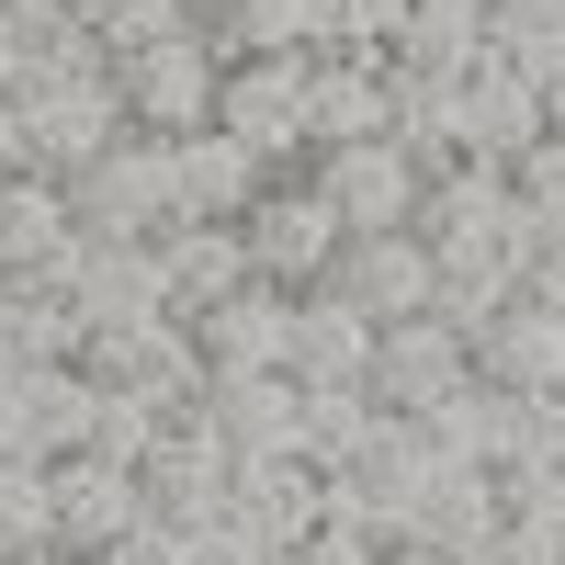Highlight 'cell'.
Instances as JSON below:
<instances>
[{"instance_id": "obj_8", "label": "cell", "mask_w": 565, "mask_h": 565, "mask_svg": "<svg viewBox=\"0 0 565 565\" xmlns=\"http://www.w3.org/2000/svg\"><path fill=\"white\" fill-rule=\"evenodd\" d=\"M114 103H125V136H204L215 125V57H204V34H170V45H148V57H125Z\"/></svg>"}, {"instance_id": "obj_7", "label": "cell", "mask_w": 565, "mask_h": 565, "mask_svg": "<svg viewBox=\"0 0 565 565\" xmlns=\"http://www.w3.org/2000/svg\"><path fill=\"white\" fill-rule=\"evenodd\" d=\"M306 193L328 204L340 238H385V226L418 215V170L385 148V136H362V148H317V159H306Z\"/></svg>"}, {"instance_id": "obj_36", "label": "cell", "mask_w": 565, "mask_h": 565, "mask_svg": "<svg viewBox=\"0 0 565 565\" xmlns=\"http://www.w3.org/2000/svg\"><path fill=\"white\" fill-rule=\"evenodd\" d=\"M90 565H193V532H170V521H148V509H136V521L90 554Z\"/></svg>"}, {"instance_id": "obj_6", "label": "cell", "mask_w": 565, "mask_h": 565, "mask_svg": "<svg viewBox=\"0 0 565 565\" xmlns=\"http://www.w3.org/2000/svg\"><path fill=\"white\" fill-rule=\"evenodd\" d=\"M476 385V351L452 340L441 317H396V328H373V362H362V396L385 407V418H430L441 396Z\"/></svg>"}, {"instance_id": "obj_32", "label": "cell", "mask_w": 565, "mask_h": 565, "mask_svg": "<svg viewBox=\"0 0 565 565\" xmlns=\"http://www.w3.org/2000/svg\"><path fill=\"white\" fill-rule=\"evenodd\" d=\"M79 441H90V373L34 362V452H79Z\"/></svg>"}, {"instance_id": "obj_28", "label": "cell", "mask_w": 565, "mask_h": 565, "mask_svg": "<svg viewBox=\"0 0 565 565\" xmlns=\"http://www.w3.org/2000/svg\"><path fill=\"white\" fill-rule=\"evenodd\" d=\"M373 418H385V407H373L362 385H295V452L317 463V476H340V463L362 452Z\"/></svg>"}, {"instance_id": "obj_35", "label": "cell", "mask_w": 565, "mask_h": 565, "mask_svg": "<svg viewBox=\"0 0 565 565\" xmlns=\"http://www.w3.org/2000/svg\"><path fill=\"white\" fill-rule=\"evenodd\" d=\"M148 430H159V418L136 407V396L90 385V441H79V452H103V463H125V476H136V452H148Z\"/></svg>"}, {"instance_id": "obj_13", "label": "cell", "mask_w": 565, "mask_h": 565, "mask_svg": "<svg viewBox=\"0 0 565 565\" xmlns=\"http://www.w3.org/2000/svg\"><path fill=\"white\" fill-rule=\"evenodd\" d=\"M385 114H396V68L385 57H306V159L385 136Z\"/></svg>"}, {"instance_id": "obj_34", "label": "cell", "mask_w": 565, "mask_h": 565, "mask_svg": "<svg viewBox=\"0 0 565 565\" xmlns=\"http://www.w3.org/2000/svg\"><path fill=\"white\" fill-rule=\"evenodd\" d=\"M509 193H521L543 226H565V125H543L521 159H509Z\"/></svg>"}, {"instance_id": "obj_41", "label": "cell", "mask_w": 565, "mask_h": 565, "mask_svg": "<svg viewBox=\"0 0 565 565\" xmlns=\"http://www.w3.org/2000/svg\"><path fill=\"white\" fill-rule=\"evenodd\" d=\"M0 170H23V125H12V90H0Z\"/></svg>"}, {"instance_id": "obj_25", "label": "cell", "mask_w": 565, "mask_h": 565, "mask_svg": "<svg viewBox=\"0 0 565 565\" xmlns=\"http://www.w3.org/2000/svg\"><path fill=\"white\" fill-rule=\"evenodd\" d=\"M487 57V12H463V0H407V23H396V45H385V68L396 79H463Z\"/></svg>"}, {"instance_id": "obj_43", "label": "cell", "mask_w": 565, "mask_h": 565, "mask_svg": "<svg viewBox=\"0 0 565 565\" xmlns=\"http://www.w3.org/2000/svg\"><path fill=\"white\" fill-rule=\"evenodd\" d=\"M0 362H12V282H0Z\"/></svg>"}, {"instance_id": "obj_19", "label": "cell", "mask_w": 565, "mask_h": 565, "mask_svg": "<svg viewBox=\"0 0 565 565\" xmlns=\"http://www.w3.org/2000/svg\"><path fill=\"white\" fill-rule=\"evenodd\" d=\"M373 362V317H351L340 295H295V317H282V385H362Z\"/></svg>"}, {"instance_id": "obj_39", "label": "cell", "mask_w": 565, "mask_h": 565, "mask_svg": "<svg viewBox=\"0 0 565 565\" xmlns=\"http://www.w3.org/2000/svg\"><path fill=\"white\" fill-rule=\"evenodd\" d=\"M271 565H373V543L362 532H306V543H282Z\"/></svg>"}, {"instance_id": "obj_27", "label": "cell", "mask_w": 565, "mask_h": 565, "mask_svg": "<svg viewBox=\"0 0 565 565\" xmlns=\"http://www.w3.org/2000/svg\"><path fill=\"white\" fill-rule=\"evenodd\" d=\"M68 249V181L45 170H0V282H23Z\"/></svg>"}, {"instance_id": "obj_1", "label": "cell", "mask_w": 565, "mask_h": 565, "mask_svg": "<svg viewBox=\"0 0 565 565\" xmlns=\"http://www.w3.org/2000/svg\"><path fill=\"white\" fill-rule=\"evenodd\" d=\"M12 125H23V170H45V181H79L90 159L125 136V103H114V68H34V57H12Z\"/></svg>"}, {"instance_id": "obj_4", "label": "cell", "mask_w": 565, "mask_h": 565, "mask_svg": "<svg viewBox=\"0 0 565 565\" xmlns=\"http://www.w3.org/2000/svg\"><path fill=\"white\" fill-rule=\"evenodd\" d=\"M215 136H238L271 181L306 170V57H238V68H215Z\"/></svg>"}, {"instance_id": "obj_5", "label": "cell", "mask_w": 565, "mask_h": 565, "mask_svg": "<svg viewBox=\"0 0 565 565\" xmlns=\"http://www.w3.org/2000/svg\"><path fill=\"white\" fill-rule=\"evenodd\" d=\"M238 249H249V282H271V295H317L328 260H340V226H328V204L282 170V181H260V204L238 215Z\"/></svg>"}, {"instance_id": "obj_30", "label": "cell", "mask_w": 565, "mask_h": 565, "mask_svg": "<svg viewBox=\"0 0 565 565\" xmlns=\"http://www.w3.org/2000/svg\"><path fill=\"white\" fill-rule=\"evenodd\" d=\"M521 295H509V260H430V317L452 328V340H476L487 317H509Z\"/></svg>"}, {"instance_id": "obj_16", "label": "cell", "mask_w": 565, "mask_h": 565, "mask_svg": "<svg viewBox=\"0 0 565 565\" xmlns=\"http://www.w3.org/2000/svg\"><path fill=\"white\" fill-rule=\"evenodd\" d=\"M260 159L238 148V136H170V204H181V226H238L249 204H260Z\"/></svg>"}, {"instance_id": "obj_10", "label": "cell", "mask_w": 565, "mask_h": 565, "mask_svg": "<svg viewBox=\"0 0 565 565\" xmlns=\"http://www.w3.org/2000/svg\"><path fill=\"white\" fill-rule=\"evenodd\" d=\"M136 509L170 521V532H193V521L226 509V452H215V430H204V407L148 430V452H136Z\"/></svg>"}, {"instance_id": "obj_3", "label": "cell", "mask_w": 565, "mask_h": 565, "mask_svg": "<svg viewBox=\"0 0 565 565\" xmlns=\"http://www.w3.org/2000/svg\"><path fill=\"white\" fill-rule=\"evenodd\" d=\"M79 373H90V385H114V396H136L148 418H193V407H204V362H193V328H181V317L90 328Z\"/></svg>"}, {"instance_id": "obj_44", "label": "cell", "mask_w": 565, "mask_h": 565, "mask_svg": "<svg viewBox=\"0 0 565 565\" xmlns=\"http://www.w3.org/2000/svg\"><path fill=\"white\" fill-rule=\"evenodd\" d=\"M543 407H554V430H565V385H554V396H543Z\"/></svg>"}, {"instance_id": "obj_42", "label": "cell", "mask_w": 565, "mask_h": 565, "mask_svg": "<svg viewBox=\"0 0 565 565\" xmlns=\"http://www.w3.org/2000/svg\"><path fill=\"white\" fill-rule=\"evenodd\" d=\"M498 12H521V23H565V0H498Z\"/></svg>"}, {"instance_id": "obj_45", "label": "cell", "mask_w": 565, "mask_h": 565, "mask_svg": "<svg viewBox=\"0 0 565 565\" xmlns=\"http://www.w3.org/2000/svg\"><path fill=\"white\" fill-rule=\"evenodd\" d=\"M12 565H68V554H12Z\"/></svg>"}, {"instance_id": "obj_12", "label": "cell", "mask_w": 565, "mask_h": 565, "mask_svg": "<svg viewBox=\"0 0 565 565\" xmlns=\"http://www.w3.org/2000/svg\"><path fill=\"white\" fill-rule=\"evenodd\" d=\"M328 295H340L351 317H373V328L430 317V249H418L407 226H385V238H340V260H328Z\"/></svg>"}, {"instance_id": "obj_38", "label": "cell", "mask_w": 565, "mask_h": 565, "mask_svg": "<svg viewBox=\"0 0 565 565\" xmlns=\"http://www.w3.org/2000/svg\"><path fill=\"white\" fill-rule=\"evenodd\" d=\"M476 565H565V532H554V521H498V543H487Z\"/></svg>"}, {"instance_id": "obj_49", "label": "cell", "mask_w": 565, "mask_h": 565, "mask_svg": "<svg viewBox=\"0 0 565 565\" xmlns=\"http://www.w3.org/2000/svg\"><path fill=\"white\" fill-rule=\"evenodd\" d=\"M554 125H565V114H554Z\"/></svg>"}, {"instance_id": "obj_46", "label": "cell", "mask_w": 565, "mask_h": 565, "mask_svg": "<svg viewBox=\"0 0 565 565\" xmlns=\"http://www.w3.org/2000/svg\"><path fill=\"white\" fill-rule=\"evenodd\" d=\"M463 12H498V0H463Z\"/></svg>"}, {"instance_id": "obj_29", "label": "cell", "mask_w": 565, "mask_h": 565, "mask_svg": "<svg viewBox=\"0 0 565 565\" xmlns=\"http://www.w3.org/2000/svg\"><path fill=\"white\" fill-rule=\"evenodd\" d=\"M79 34H90L103 68H125V57H148V45H170V34H193V12H181V0H79Z\"/></svg>"}, {"instance_id": "obj_40", "label": "cell", "mask_w": 565, "mask_h": 565, "mask_svg": "<svg viewBox=\"0 0 565 565\" xmlns=\"http://www.w3.org/2000/svg\"><path fill=\"white\" fill-rule=\"evenodd\" d=\"M373 565H452V554H430V543H373Z\"/></svg>"}, {"instance_id": "obj_14", "label": "cell", "mask_w": 565, "mask_h": 565, "mask_svg": "<svg viewBox=\"0 0 565 565\" xmlns=\"http://www.w3.org/2000/svg\"><path fill=\"white\" fill-rule=\"evenodd\" d=\"M45 498H57V554L68 565H90V554L136 521V476L103 463V452H45Z\"/></svg>"}, {"instance_id": "obj_23", "label": "cell", "mask_w": 565, "mask_h": 565, "mask_svg": "<svg viewBox=\"0 0 565 565\" xmlns=\"http://www.w3.org/2000/svg\"><path fill=\"white\" fill-rule=\"evenodd\" d=\"M204 430L226 463H260V452H295V385L282 373H238V385H204Z\"/></svg>"}, {"instance_id": "obj_21", "label": "cell", "mask_w": 565, "mask_h": 565, "mask_svg": "<svg viewBox=\"0 0 565 565\" xmlns=\"http://www.w3.org/2000/svg\"><path fill=\"white\" fill-rule=\"evenodd\" d=\"M498 476L487 463H441L430 476V498H418V521H407V543H430V554H452V565H476L487 543H498Z\"/></svg>"}, {"instance_id": "obj_33", "label": "cell", "mask_w": 565, "mask_h": 565, "mask_svg": "<svg viewBox=\"0 0 565 565\" xmlns=\"http://www.w3.org/2000/svg\"><path fill=\"white\" fill-rule=\"evenodd\" d=\"M407 23V0H317V45L306 57H385Z\"/></svg>"}, {"instance_id": "obj_20", "label": "cell", "mask_w": 565, "mask_h": 565, "mask_svg": "<svg viewBox=\"0 0 565 565\" xmlns=\"http://www.w3.org/2000/svg\"><path fill=\"white\" fill-rule=\"evenodd\" d=\"M226 509L260 532V543H306L317 509H328V476L306 452H260V463H226Z\"/></svg>"}, {"instance_id": "obj_11", "label": "cell", "mask_w": 565, "mask_h": 565, "mask_svg": "<svg viewBox=\"0 0 565 565\" xmlns=\"http://www.w3.org/2000/svg\"><path fill=\"white\" fill-rule=\"evenodd\" d=\"M452 125H463V159H476V170H509V159H521L532 136L554 125V103H543V90L509 68L498 45H487V57L452 79Z\"/></svg>"}, {"instance_id": "obj_26", "label": "cell", "mask_w": 565, "mask_h": 565, "mask_svg": "<svg viewBox=\"0 0 565 565\" xmlns=\"http://www.w3.org/2000/svg\"><path fill=\"white\" fill-rule=\"evenodd\" d=\"M68 249H79V238H68ZM68 249L12 282V362H79V351H90V317H79V295H68Z\"/></svg>"}, {"instance_id": "obj_24", "label": "cell", "mask_w": 565, "mask_h": 565, "mask_svg": "<svg viewBox=\"0 0 565 565\" xmlns=\"http://www.w3.org/2000/svg\"><path fill=\"white\" fill-rule=\"evenodd\" d=\"M204 57L238 68V57H306L317 45V0H204Z\"/></svg>"}, {"instance_id": "obj_22", "label": "cell", "mask_w": 565, "mask_h": 565, "mask_svg": "<svg viewBox=\"0 0 565 565\" xmlns=\"http://www.w3.org/2000/svg\"><path fill=\"white\" fill-rule=\"evenodd\" d=\"M159 282H170V317L181 328H193L204 306H226V295H249L238 226H170V238H159Z\"/></svg>"}, {"instance_id": "obj_31", "label": "cell", "mask_w": 565, "mask_h": 565, "mask_svg": "<svg viewBox=\"0 0 565 565\" xmlns=\"http://www.w3.org/2000/svg\"><path fill=\"white\" fill-rule=\"evenodd\" d=\"M12 554H57V498H45L34 452H0V565Z\"/></svg>"}, {"instance_id": "obj_37", "label": "cell", "mask_w": 565, "mask_h": 565, "mask_svg": "<svg viewBox=\"0 0 565 565\" xmlns=\"http://www.w3.org/2000/svg\"><path fill=\"white\" fill-rule=\"evenodd\" d=\"M282 543H260L238 509H215V521H193V565H271Z\"/></svg>"}, {"instance_id": "obj_47", "label": "cell", "mask_w": 565, "mask_h": 565, "mask_svg": "<svg viewBox=\"0 0 565 565\" xmlns=\"http://www.w3.org/2000/svg\"><path fill=\"white\" fill-rule=\"evenodd\" d=\"M181 12H193V23H204V0H181Z\"/></svg>"}, {"instance_id": "obj_18", "label": "cell", "mask_w": 565, "mask_h": 565, "mask_svg": "<svg viewBox=\"0 0 565 565\" xmlns=\"http://www.w3.org/2000/svg\"><path fill=\"white\" fill-rule=\"evenodd\" d=\"M68 295H79V317L90 328H148V317H170V282H159V238H136V249H68Z\"/></svg>"}, {"instance_id": "obj_9", "label": "cell", "mask_w": 565, "mask_h": 565, "mask_svg": "<svg viewBox=\"0 0 565 565\" xmlns=\"http://www.w3.org/2000/svg\"><path fill=\"white\" fill-rule=\"evenodd\" d=\"M430 476H441V452L418 441V418H373L362 452L340 463V487H351V509H362L373 543H407V521H418V498H430Z\"/></svg>"}, {"instance_id": "obj_15", "label": "cell", "mask_w": 565, "mask_h": 565, "mask_svg": "<svg viewBox=\"0 0 565 565\" xmlns=\"http://www.w3.org/2000/svg\"><path fill=\"white\" fill-rule=\"evenodd\" d=\"M463 351H476V385H487V396H532V407H543V396L565 385V317H554V306H509V317H487Z\"/></svg>"}, {"instance_id": "obj_17", "label": "cell", "mask_w": 565, "mask_h": 565, "mask_svg": "<svg viewBox=\"0 0 565 565\" xmlns=\"http://www.w3.org/2000/svg\"><path fill=\"white\" fill-rule=\"evenodd\" d=\"M282 317H295V295H271V282H249V295L204 306V317H193V362H204V385L282 373Z\"/></svg>"}, {"instance_id": "obj_2", "label": "cell", "mask_w": 565, "mask_h": 565, "mask_svg": "<svg viewBox=\"0 0 565 565\" xmlns=\"http://www.w3.org/2000/svg\"><path fill=\"white\" fill-rule=\"evenodd\" d=\"M170 226H181L170 136H114V148L68 181V238H90V249H136V238H170Z\"/></svg>"}, {"instance_id": "obj_48", "label": "cell", "mask_w": 565, "mask_h": 565, "mask_svg": "<svg viewBox=\"0 0 565 565\" xmlns=\"http://www.w3.org/2000/svg\"><path fill=\"white\" fill-rule=\"evenodd\" d=\"M554 487H565V476H554Z\"/></svg>"}]
</instances>
